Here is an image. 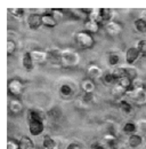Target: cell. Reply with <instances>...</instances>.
Here are the masks:
<instances>
[{
	"instance_id": "40",
	"label": "cell",
	"mask_w": 146,
	"mask_h": 149,
	"mask_svg": "<svg viewBox=\"0 0 146 149\" xmlns=\"http://www.w3.org/2000/svg\"><path fill=\"white\" fill-rule=\"evenodd\" d=\"M90 149H105L104 146H102L101 143H94L90 147Z\"/></svg>"
},
{
	"instance_id": "9",
	"label": "cell",
	"mask_w": 146,
	"mask_h": 149,
	"mask_svg": "<svg viewBox=\"0 0 146 149\" xmlns=\"http://www.w3.org/2000/svg\"><path fill=\"white\" fill-rule=\"evenodd\" d=\"M28 25L31 30H38L42 25V14H30L28 17Z\"/></svg>"
},
{
	"instance_id": "14",
	"label": "cell",
	"mask_w": 146,
	"mask_h": 149,
	"mask_svg": "<svg viewBox=\"0 0 146 149\" xmlns=\"http://www.w3.org/2000/svg\"><path fill=\"white\" fill-rule=\"evenodd\" d=\"M22 64H23V68L26 70V71H32L33 68H34V62L32 60V56L30 54V52H26L24 53V55L22 57Z\"/></svg>"
},
{
	"instance_id": "16",
	"label": "cell",
	"mask_w": 146,
	"mask_h": 149,
	"mask_svg": "<svg viewBox=\"0 0 146 149\" xmlns=\"http://www.w3.org/2000/svg\"><path fill=\"white\" fill-rule=\"evenodd\" d=\"M42 25L46 28H55L57 25V19L50 13H43L42 14Z\"/></svg>"
},
{
	"instance_id": "23",
	"label": "cell",
	"mask_w": 146,
	"mask_h": 149,
	"mask_svg": "<svg viewBox=\"0 0 146 149\" xmlns=\"http://www.w3.org/2000/svg\"><path fill=\"white\" fill-rule=\"evenodd\" d=\"M101 10V17H102V21L103 22H106L109 23L112 21V17H113V10L110 9V8H99Z\"/></svg>"
},
{
	"instance_id": "36",
	"label": "cell",
	"mask_w": 146,
	"mask_h": 149,
	"mask_svg": "<svg viewBox=\"0 0 146 149\" xmlns=\"http://www.w3.org/2000/svg\"><path fill=\"white\" fill-rule=\"evenodd\" d=\"M7 149H19V142L15 139H8L7 141Z\"/></svg>"
},
{
	"instance_id": "33",
	"label": "cell",
	"mask_w": 146,
	"mask_h": 149,
	"mask_svg": "<svg viewBox=\"0 0 146 149\" xmlns=\"http://www.w3.org/2000/svg\"><path fill=\"white\" fill-rule=\"evenodd\" d=\"M140 53V56H146V39H142L138 41L137 46H136Z\"/></svg>"
},
{
	"instance_id": "25",
	"label": "cell",
	"mask_w": 146,
	"mask_h": 149,
	"mask_svg": "<svg viewBox=\"0 0 146 149\" xmlns=\"http://www.w3.org/2000/svg\"><path fill=\"white\" fill-rule=\"evenodd\" d=\"M116 84H119L120 86H122L125 90H130L131 87H132V80L128 77V76H125V77H122V78H120L118 81H116Z\"/></svg>"
},
{
	"instance_id": "8",
	"label": "cell",
	"mask_w": 146,
	"mask_h": 149,
	"mask_svg": "<svg viewBox=\"0 0 146 149\" xmlns=\"http://www.w3.org/2000/svg\"><path fill=\"white\" fill-rule=\"evenodd\" d=\"M87 74L90 79H101L103 78L104 72L99 65H97L96 63H90L87 65Z\"/></svg>"
},
{
	"instance_id": "18",
	"label": "cell",
	"mask_w": 146,
	"mask_h": 149,
	"mask_svg": "<svg viewBox=\"0 0 146 149\" xmlns=\"http://www.w3.org/2000/svg\"><path fill=\"white\" fill-rule=\"evenodd\" d=\"M18 142H19V149H34L33 141L31 140V138H29L26 135L21 136Z\"/></svg>"
},
{
	"instance_id": "2",
	"label": "cell",
	"mask_w": 146,
	"mask_h": 149,
	"mask_svg": "<svg viewBox=\"0 0 146 149\" xmlns=\"http://www.w3.org/2000/svg\"><path fill=\"white\" fill-rule=\"evenodd\" d=\"M80 62V55L73 48H64L62 49L61 65L64 68H74Z\"/></svg>"
},
{
	"instance_id": "3",
	"label": "cell",
	"mask_w": 146,
	"mask_h": 149,
	"mask_svg": "<svg viewBox=\"0 0 146 149\" xmlns=\"http://www.w3.org/2000/svg\"><path fill=\"white\" fill-rule=\"evenodd\" d=\"M75 42L78 44V46L82 49H91L95 46V39L89 32L82 30V31H78L75 33Z\"/></svg>"
},
{
	"instance_id": "35",
	"label": "cell",
	"mask_w": 146,
	"mask_h": 149,
	"mask_svg": "<svg viewBox=\"0 0 146 149\" xmlns=\"http://www.w3.org/2000/svg\"><path fill=\"white\" fill-rule=\"evenodd\" d=\"M126 72H127V76L131 79V80L138 78V72H137V70H136L135 68H132V67H128V68H126Z\"/></svg>"
},
{
	"instance_id": "13",
	"label": "cell",
	"mask_w": 146,
	"mask_h": 149,
	"mask_svg": "<svg viewBox=\"0 0 146 149\" xmlns=\"http://www.w3.org/2000/svg\"><path fill=\"white\" fill-rule=\"evenodd\" d=\"M83 28L85 31L89 32L90 35H95L101 30V24L96 21H91V19H86L83 23Z\"/></svg>"
},
{
	"instance_id": "4",
	"label": "cell",
	"mask_w": 146,
	"mask_h": 149,
	"mask_svg": "<svg viewBox=\"0 0 146 149\" xmlns=\"http://www.w3.org/2000/svg\"><path fill=\"white\" fill-rule=\"evenodd\" d=\"M126 95L137 106H143L146 103V87H131L127 91Z\"/></svg>"
},
{
	"instance_id": "37",
	"label": "cell",
	"mask_w": 146,
	"mask_h": 149,
	"mask_svg": "<svg viewBox=\"0 0 146 149\" xmlns=\"http://www.w3.org/2000/svg\"><path fill=\"white\" fill-rule=\"evenodd\" d=\"M82 101L85 103H92L95 101V94L94 93H83Z\"/></svg>"
},
{
	"instance_id": "27",
	"label": "cell",
	"mask_w": 146,
	"mask_h": 149,
	"mask_svg": "<svg viewBox=\"0 0 146 149\" xmlns=\"http://www.w3.org/2000/svg\"><path fill=\"white\" fill-rule=\"evenodd\" d=\"M137 130V126H136V124L135 123H132V122H127L125 125H123V129L122 131L126 133V134H135V132Z\"/></svg>"
},
{
	"instance_id": "20",
	"label": "cell",
	"mask_w": 146,
	"mask_h": 149,
	"mask_svg": "<svg viewBox=\"0 0 146 149\" xmlns=\"http://www.w3.org/2000/svg\"><path fill=\"white\" fill-rule=\"evenodd\" d=\"M134 26L137 32L139 33H146V19H136L134 21Z\"/></svg>"
},
{
	"instance_id": "6",
	"label": "cell",
	"mask_w": 146,
	"mask_h": 149,
	"mask_svg": "<svg viewBox=\"0 0 146 149\" xmlns=\"http://www.w3.org/2000/svg\"><path fill=\"white\" fill-rule=\"evenodd\" d=\"M122 30H123V25L120 22L111 21V22L105 24V31L111 37H115V36L120 35L122 32Z\"/></svg>"
},
{
	"instance_id": "15",
	"label": "cell",
	"mask_w": 146,
	"mask_h": 149,
	"mask_svg": "<svg viewBox=\"0 0 146 149\" xmlns=\"http://www.w3.org/2000/svg\"><path fill=\"white\" fill-rule=\"evenodd\" d=\"M81 90L83 91V93H94L96 90V85L94 79L90 78H86L81 81Z\"/></svg>"
},
{
	"instance_id": "11",
	"label": "cell",
	"mask_w": 146,
	"mask_h": 149,
	"mask_svg": "<svg viewBox=\"0 0 146 149\" xmlns=\"http://www.w3.org/2000/svg\"><path fill=\"white\" fill-rule=\"evenodd\" d=\"M48 55V62L54 65H61V57H62V51L58 48H53L47 51ZM62 67V65H61Z\"/></svg>"
},
{
	"instance_id": "17",
	"label": "cell",
	"mask_w": 146,
	"mask_h": 149,
	"mask_svg": "<svg viewBox=\"0 0 146 149\" xmlns=\"http://www.w3.org/2000/svg\"><path fill=\"white\" fill-rule=\"evenodd\" d=\"M104 140H105V142H106V145L109 146L110 149L120 148V143H119L118 139H116L113 134H105V135H104Z\"/></svg>"
},
{
	"instance_id": "22",
	"label": "cell",
	"mask_w": 146,
	"mask_h": 149,
	"mask_svg": "<svg viewBox=\"0 0 146 149\" xmlns=\"http://www.w3.org/2000/svg\"><path fill=\"white\" fill-rule=\"evenodd\" d=\"M112 95L114 96V97H116V99H121L123 95H126L127 94V90H125L122 86H120L119 84H115L113 87H112Z\"/></svg>"
},
{
	"instance_id": "10",
	"label": "cell",
	"mask_w": 146,
	"mask_h": 149,
	"mask_svg": "<svg viewBox=\"0 0 146 149\" xmlns=\"http://www.w3.org/2000/svg\"><path fill=\"white\" fill-rule=\"evenodd\" d=\"M140 57V53L138 51V48L136 46H131L128 48V51L126 52V61L128 64L132 65L134 63H136Z\"/></svg>"
},
{
	"instance_id": "32",
	"label": "cell",
	"mask_w": 146,
	"mask_h": 149,
	"mask_svg": "<svg viewBox=\"0 0 146 149\" xmlns=\"http://www.w3.org/2000/svg\"><path fill=\"white\" fill-rule=\"evenodd\" d=\"M107 62H109L110 65H112V67H115V65H118V63L120 62V57L118 54H115V53H111L107 57Z\"/></svg>"
},
{
	"instance_id": "38",
	"label": "cell",
	"mask_w": 146,
	"mask_h": 149,
	"mask_svg": "<svg viewBox=\"0 0 146 149\" xmlns=\"http://www.w3.org/2000/svg\"><path fill=\"white\" fill-rule=\"evenodd\" d=\"M48 115H49V116H52L53 118H58V117H61L62 112H61V109H59V108L55 107V108H53L52 110H49V111H48Z\"/></svg>"
},
{
	"instance_id": "29",
	"label": "cell",
	"mask_w": 146,
	"mask_h": 149,
	"mask_svg": "<svg viewBox=\"0 0 146 149\" xmlns=\"http://www.w3.org/2000/svg\"><path fill=\"white\" fill-rule=\"evenodd\" d=\"M112 74L114 76L115 80L118 81L120 78H122V77L127 76V72H126V68H122V67H118V68H115V69L112 71Z\"/></svg>"
},
{
	"instance_id": "30",
	"label": "cell",
	"mask_w": 146,
	"mask_h": 149,
	"mask_svg": "<svg viewBox=\"0 0 146 149\" xmlns=\"http://www.w3.org/2000/svg\"><path fill=\"white\" fill-rule=\"evenodd\" d=\"M16 48H17L16 42L13 39H8L7 40V54H8V56L14 55V53L16 52Z\"/></svg>"
},
{
	"instance_id": "5",
	"label": "cell",
	"mask_w": 146,
	"mask_h": 149,
	"mask_svg": "<svg viewBox=\"0 0 146 149\" xmlns=\"http://www.w3.org/2000/svg\"><path fill=\"white\" fill-rule=\"evenodd\" d=\"M24 88H25V86L21 79L12 78L8 81V93L13 97H19L24 92Z\"/></svg>"
},
{
	"instance_id": "26",
	"label": "cell",
	"mask_w": 146,
	"mask_h": 149,
	"mask_svg": "<svg viewBox=\"0 0 146 149\" xmlns=\"http://www.w3.org/2000/svg\"><path fill=\"white\" fill-rule=\"evenodd\" d=\"M59 93H61L62 96H64V97H70L73 94V90L70 85L63 84V85L59 87Z\"/></svg>"
},
{
	"instance_id": "19",
	"label": "cell",
	"mask_w": 146,
	"mask_h": 149,
	"mask_svg": "<svg viewBox=\"0 0 146 149\" xmlns=\"http://www.w3.org/2000/svg\"><path fill=\"white\" fill-rule=\"evenodd\" d=\"M142 142H143V138L138 134H131L128 138V145L130 148H137L142 145Z\"/></svg>"
},
{
	"instance_id": "31",
	"label": "cell",
	"mask_w": 146,
	"mask_h": 149,
	"mask_svg": "<svg viewBox=\"0 0 146 149\" xmlns=\"http://www.w3.org/2000/svg\"><path fill=\"white\" fill-rule=\"evenodd\" d=\"M103 81L106 84V85H112V84H116V80L114 78V76L112 74V72H105L103 76Z\"/></svg>"
},
{
	"instance_id": "39",
	"label": "cell",
	"mask_w": 146,
	"mask_h": 149,
	"mask_svg": "<svg viewBox=\"0 0 146 149\" xmlns=\"http://www.w3.org/2000/svg\"><path fill=\"white\" fill-rule=\"evenodd\" d=\"M66 149H83V147H82L81 145H79L78 142H71V143L66 147Z\"/></svg>"
},
{
	"instance_id": "24",
	"label": "cell",
	"mask_w": 146,
	"mask_h": 149,
	"mask_svg": "<svg viewBox=\"0 0 146 149\" xmlns=\"http://www.w3.org/2000/svg\"><path fill=\"white\" fill-rule=\"evenodd\" d=\"M87 19L96 21V22H98L101 24L103 21H102V17H101V10H99V8H91L90 13L88 14V19Z\"/></svg>"
},
{
	"instance_id": "34",
	"label": "cell",
	"mask_w": 146,
	"mask_h": 149,
	"mask_svg": "<svg viewBox=\"0 0 146 149\" xmlns=\"http://www.w3.org/2000/svg\"><path fill=\"white\" fill-rule=\"evenodd\" d=\"M8 12L10 15L15 17H22L24 15V9L23 8H8Z\"/></svg>"
},
{
	"instance_id": "7",
	"label": "cell",
	"mask_w": 146,
	"mask_h": 149,
	"mask_svg": "<svg viewBox=\"0 0 146 149\" xmlns=\"http://www.w3.org/2000/svg\"><path fill=\"white\" fill-rule=\"evenodd\" d=\"M30 54L32 56V60H33L34 64L42 65V64L48 62V55H47V52H45V51L33 49V51L30 52Z\"/></svg>"
},
{
	"instance_id": "21",
	"label": "cell",
	"mask_w": 146,
	"mask_h": 149,
	"mask_svg": "<svg viewBox=\"0 0 146 149\" xmlns=\"http://www.w3.org/2000/svg\"><path fill=\"white\" fill-rule=\"evenodd\" d=\"M42 147L43 149H56L57 143L50 135H45L43 136V141H42Z\"/></svg>"
},
{
	"instance_id": "1",
	"label": "cell",
	"mask_w": 146,
	"mask_h": 149,
	"mask_svg": "<svg viewBox=\"0 0 146 149\" xmlns=\"http://www.w3.org/2000/svg\"><path fill=\"white\" fill-rule=\"evenodd\" d=\"M43 113L34 109H31L28 111V122H29V131L30 134L33 136H38L42 134L45 130V124H43Z\"/></svg>"
},
{
	"instance_id": "28",
	"label": "cell",
	"mask_w": 146,
	"mask_h": 149,
	"mask_svg": "<svg viewBox=\"0 0 146 149\" xmlns=\"http://www.w3.org/2000/svg\"><path fill=\"white\" fill-rule=\"evenodd\" d=\"M119 107H120V109H121L122 111L125 112V113H127V115L132 111L131 103H129L127 100H120V101H119Z\"/></svg>"
},
{
	"instance_id": "12",
	"label": "cell",
	"mask_w": 146,
	"mask_h": 149,
	"mask_svg": "<svg viewBox=\"0 0 146 149\" xmlns=\"http://www.w3.org/2000/svg\"><path fill=\"white\" fill-rule=\"evenodd\" d=\"M8 108H9V111L12 112V113L17 115V113H21V112L23 111V103L19 100V97H13L9 101Z\"/></svg>"
}]
</instances>
